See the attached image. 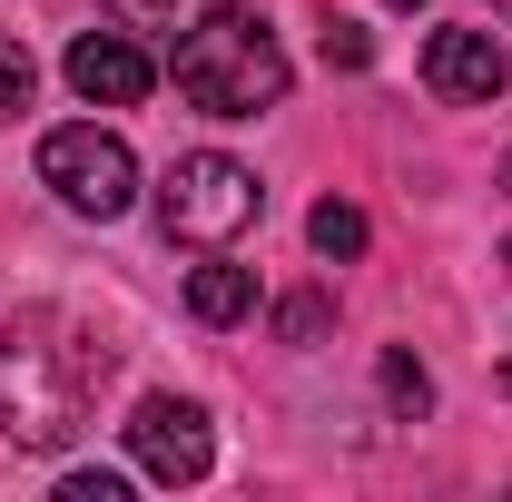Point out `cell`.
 I'll list each match as a JSON object with an SVG mask.
<instances>
[{
    "label": "cell",
    "mask_w": 512,
    "mask_h": 502,
    "mask_svg": "<svg viewBox=\"0 0 512 502\" xmlns=\"http://www.w3.org/2000/svg\"><path fill=\"white\" fill-rule=\"evenodd\" d=\"M109 384V345L79 335L69 315L30 306L0 325V443L20 453H69L89 434V394Z\"/></svg>",
    "instance_id": "1"
},
{
    "label": "cell",
    "mask_w": 512,
    "mask_h": 502,
    "mask_svg": "<svg viewBox=\"0 0 512 502\" xmlns=\"http://www.w3.org/2000/svg\"><path fill=\"white\" fill-rule=\"evenodd\" d=\"M178 99L207 119H266L286 99V50H276L266 10L217 0L197 30H178Z\"/></svg>",
    "instance_id": "2"
},
{
    "label": "cell",
    "mask_w": 512,
    "mask_h": 502,
    "mask_svg": "<svg viewBox=\"0 0 512 502\" xmlns=\"http://www.w3.org/2000/svg\"><path fill=\"white\" fill-rule=\"evenodd\" d=\"M256 217H266V188H256L247 158H227V148H197V158H178L168 178H158V227L178 237V247H237Z\"/></svg>",
    "instance_id": "3"
},
{
    "label": "cell",
    "mask_w": 512,
    "mask_h": 502,
    "mask_svg": "<svg viewBox=\"0 0 512 502\" xmlns=\"http://www.w3.org/2000/svg\"><path fill=\"white\" fill-rule=\"evenodd\" d=\"M40 188H60L69 217H128L138 207V158H128L119 128L69 119V128L40 138Z\"/></svg>",
    "instance_id": "4"
},
{
    "label": "cell",
    "mask_w": 512,
    "mask_h": 502,
    "mask_svg": "<svg viewBox=\"0 0 512 502\" xmlns=\"http://www.w3.org/2000/svg\"><path fill=\"white\" fill-rule=\"evenodd\" d=\"M128 463H138L148 483H197V473L217 463V434H207V414H197V404L148 394V404L128 414Z\"/></svg>",
    "instance_id": "5"
},
{
    "label": "cell",
    "mask_w": 512,
    "mask_h": 502,
    "mask_svg": "<svg viewBox=\"0 0 512 502\" xmlns=\"http://www.w3.org/2000/svg\"><path fill=\"white\" fill-rule=\"evenodd\" d=\"M503 40L493 30H434L424 40V89L434 99H453V109H493L503 99Z\"/></svg>",
    "instance_id": "6"
},
{
    "label": "cell",
    "mask_w": 512,
    "mask_h": 502,
    "mask_svg": "<svg viewBox=\"0 0 512 502\" xmlns=\"http://www.w3.org/2000/svg\"><path fill=\"white\" fill-rule=\"evenodd\" d=\"M148 50L128 40V30H89V40H69V89L89 99V109H138L148 99Z\"/></svg>",
    "instance_id": "7"
},
{
    "label": "cell",
    "mask_w": 512,
    "mask_h": 502,
    "mask_svg": "<svg viewBox=\"0 0 512 502\" xmlns=\"http://www.w3.org/2000/svg\"><path fill=\"white\" fill-rule=\"evenodd\" d=\"M188 306H197V325H237V315L256 306V276H247V266H197Z\"/></svg>",
    "instance_id": "8"
},
{
    "label": "cell",
    "mask_w": 512,
    "mask_h": 502,
    "mask_svg": "<svg viewBox=\"0 0 512 502\" xmlns=\"http://www.w3.org/2000/svg\"><path fill=\"white\" fill-rule=\"evenodd\" d=\"M375 375H384V404H394L404 424H424V414H434V375H424L404 345H384V365H375Z\"/></svg>",
    "instance_id": "9"
},
{
    "label": "cell",
    "mask_w": 512,
    "mask_h": 502,
    "mask_svg": "<svg viewBox=\"0 0 512 502\" xmlns=\"http://www.w3.org/2000/svg\"><path fill=\"white\" fill-rule=\"evenodd\" d=\"M30 89H40V60H30V40H10V30H0V128L30 109Z\"/></svg>",
    "instance_id": "10"
},
{
    "label": "cell",
    "mask_w": 512,
    "mask_h": 502,
    "mask_svg": "<svg viewBox=\"0 0 512 502\" xmlns=\"http://www.w3.org/2000/svg\"><path fill=\"white\" fill-rule=\"evenodd\" d=\"M306 237H316V256H365V217L345 197H325L316 217H306Z\"/></svg>",
    "instance_id": "11"
},
{
    "label": "cell",
    "mask_w": 512,
    "mask_h": 502,
    "mask_svg": "<svg viewBox=\"0 0 512 502\" xmlns=\"http://www.w3.org/2000/svg\"><path fill=\"white\" fill-rule=\"evenodd\" d=\"M325 325H335L325 296H286V306H276V335H286V345H325Z\"/></svg>",
    "instance_id": "12"
},
{
    "label": "cell",
    "mask_w": 512,
    "mask_h": 502,
    "mask_svg": "<svg viewBox=\"0 0 512 502\" xmlns=\"http://www.w3.org/2000/svg\"><path fill=\"white\" fill-rule=\"evenodd\" d=\"M316 50H325V69H365V60H375V40H365L355 20H325V30H316Z\"/></svg>",
    "instance_id": "13"
},
{
    "label": "cell",
    "mask_w": 512,
    "mask_h": 502,
    "mask_svg": "<svg viewBox=\"0 0 512 502\" xmlns=\"http://www.w3.org/2000/svg\"><path fill=\"white\" fill-rule=\"evenodd\" d=\"M119 30H178V0H99Z\"/></svg>",
    "instance_id": "14"
},
{
    "label": "cell",
    "mask_w": 512,
    "mask_h": 502,
    "mask_svg": "<svg viewBox=\"0 0 512 502\" xmlns=\"http://www.w3.org/2000/svg\"><path fill=\"white\" fill-rule=\"evenodd\" d=\"M60 502H128V483H119V473H69Z\"/></svg>",
    "instance_id": "15"
},
{
    "label": "cell",
    "mask_w": 512,
    "mask_h": 502,
    "mask_svg": "<svg viewBox=\"0 0 512 502\" xmlns=\"http://www.w3.org/2000/svg\"><path fill=\"white\" fill-rule=\"evenodd\" d=\"M394 10H424V0H394Z\"/></svg>",
    "instance_id": "16"
},
{
    "label": "cell",
    "mask_w": 512,
    "mask_h": 502,
    "mask_svg": "<svg viewBox=\"0 0 512 502\" xmlns=\"http://www.w3.org/2000/svg\"><path fill=\"white\" fill-rule=\"evenodd\" d=\"M493 10H503V20H512V0H493Z\"/></svg>",
    "instance_id": "17"
},
{
    "label": "cell",
    "mask_w": 512,
    "mask_h": 502,
    "mask_svg": "<svg viewBox=\"0 0 512 502\" xmlns=\"http://www.w3.org/2000/svg\"><path fill=\"white\" fill-rule=\"evenodd\" d=\"M503 188H512V158H503Z\"/></svg>",
    "instance_id": "18"
},
{
    "label": "cell",
    "mask_w": 512,
    "mask_h": 502,
    "mask_svg": "<svg viewBox=\"0 0 512 502\" xmlns=\"http://www.w3.org/2000/svg\"><path fill=\"white\" fill-rule=\"evenodd\" d=\"M503 394H512V365H503Z\"/></svg>",
    "instance_id": "19"
},
{
    "label": "cell",
    "mask_w": 512,
    "mask_h": 502,
    "mask_svg": "<svg viewBox=\"0 0 512 502\" xmlns=\"http://www.w3.org/2000/svg\"><path fill=\"white\" fill-rule=\"evenodd\" d=\"M503 266H512V247H503Z\"/></svg>",
    "instance_id": "20"
}]
</instances>
